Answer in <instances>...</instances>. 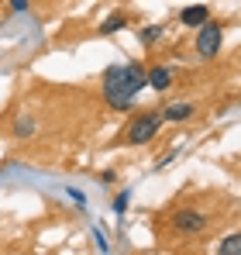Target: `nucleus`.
Returning <instances> with one entry per match:
<instances>
[{"instance_id":"f257e3e1","label":"nucleus","mask_w":241,"mask_h":255,"mask_svg":"<svg viewBox=\"0 0 241 255\" xmlns=\"http://www.w3.org/2000/svg\"><path fill=\"white\" fill-rule=\"evenodd\" d=\"M100 86H104V100H107L118 114L134 111V100H138L141 86L131 80V73H127V66H124V62H120V66H107Z\"/></svg>"},{"instance_id":"f03ea898","label":"nucleus","mask_w":241,"mask_h":255,"mask_svg":"<svg viewBox=\"0 0 241 255\" xmlns=\"http://www.w3.org/2000/svg\"><path fill=\"white\" fill-rule=\"evenodd\" d=\"M207 228H210V214L197 204H183L169 214V231L176 238H203Z\"/></svg>"},{"instance_id":"7ed1b4c3","label":"nucleus","mask_w":241,"mask_h":255,"mask_svg":"<svg viewBox=\"0 0 241 255\" xmlns=\"http://www.w3.org/2000/svg\"><path fill=\"white\" fill-rule=\"evenodd\" d=\"M162 125H165V121H162L159 111H138L134 118H127L120 141H124V145H148L162 131Z\"/></svg>"},{"instance_id":"20e7f679","label":"nucleus","mask_w":241,"mask_h":255,"mask_svg":"<svg viewBox=\"0 0 241 255\" xmlns=\"http://www.w3.org/2000/svg\"><path fill=\"white\" fill-rule=\"evenodd\" d=\"M224 21H203L200 28H197V42H193V52H197V59H217V52L224 48Z\"/></svg>"},{"instance_id":"39448f33","label":"nucleus","mask_w":241,"mask_h":255,"mask_svg":"<svg viewBox=\"0 0 241 255\" xmlns=\"http://www.w3.org/2000/svg\"><path fill=\"white\" fill-rule=\"evenodd\" d=\"M145 86H152V90L165 93V90L172 86V69H169V66H162V62L145 66Z\"/></svg>"},{"instance_id":"423d86ee","label":"nucleus","mask_w":241,"mask_h":255,"mask_svg":"<svg viewBox=\"0 0 241 255\" xmlns=\"http://www.w3.org/2000/svg\"><path fill=\"white\" fill-rule=\"evenodd\" d=\"M210 17H214V14H210L207 3H190V7L179 10V24H183V28H200L203 21H210Z\"/></svg>"},{"instance_id":"0eeeda50","label":"nucleus","mask_w":241,"mask_h":255,"mask_svg":"<svg viewBox=\"0 0 241 255\" xmlns=\"http://www.w3.org/2000/svg\"><path fill=\"white\" fill-rule=\"evenodd\" d=\"M162 121H190L193 114H197V104H190V100H172V104H165L159 111Z\"/></svg>"},{"instance_id":"6e6552de","label":"nucleus","mask_w":241,"mask_h":255,"mask_svg":"<svg viewBox=\"0 0 241 255\" xmlns=\"http://www.w3.org/2000/svg\"><path fill=\"white\" fill-rule=\"evenodd\" d=\"M131 24V17L127 14H111V17H104L100 24H97V35H118Z\"/></svg>"},{"instance_id":"1a4fd4ad","label":"nucleus","mask_w":241,"mask_h":255,"mask_svg":"<svg viewBox=\"0 0 241 255\" xmlns=\"http://www.w3.org/2000/svg\"><path fill=\"white\" fill-rule=\"evenodd\" d=\"M162 38H165V24H145V28H138V42L145 45V48L159 45Z\"/></svg>"},{"instance_id":"9d476101","label":"nucleus","mask_w":241,"mask_h":255,"mask_svg":"<svg viewBox=\"0 0 241 255\" xmlns=\"http://www.w3.org/2000/svg\"><path fill=\"white\" fill-rule=\"evenodd\" d=\"M10 134H14V138H31V134H35V118H17V121L10 125Z\"/></svg>"},{"instance_id":"9b49d317","label":"nucleus","mask_w":241,"mask_h":255,"mask_svg":"<svg viewBox=\"0 0 241 255\" xmlns=\"http://www.w3.org/2000/svg\"><path fill=\"white\" fill-rule=\"evenodd\" d=\"M217 252L221 255H238L241 252V235H228V238L217 245Z\"/></svg>"},{"instance_id":"f8f14e48","label":"nucleus","mask_w":241,"mask_h":255,"mask_svg":"<svg viewBox=\"0 0 241 255\" xmlns=\"http://www.w3.org/2000/svg\"><path fill=\"white\" fill-rule=\"evenodd\" d=\"M7 7H10L14 14H24V10L31 7V0H7Z\"/></svg>"},{"instance_id":"ddd939ff","label":"nucleus","mask_w":241,"mask_h":255,"mask_svg":"<svg viewBox=\"0 0 241 255\" xmlns=\"http://www.w3.org/2000/svg\"><path fill=\"white\" fill-rule=\"evenodd\" d=\"M127 200H131V193H127V190H124V193H118V200H114V211H118V214H124Z\"/></svg>"},{"instance_id":"4468645a","label":"nucleus","mask_w":241,"mask_h":255,"mask_svg":"<svg viewBox=\"0 0 241 255\" xmlns=\"http://www.w3.org/2000/svg\"><path fill=\"white\" fill-rule=\"evenodd\" d=\"M114 179H118V172H114V169H104V172H100V183H114Z\"/></svg>"}]
</instances>
